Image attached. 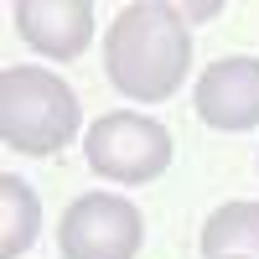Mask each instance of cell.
Returning a JSON list of instances; mask_svg holds the SVG:
<instances>
[{
    "label": "cell",
    "mask_w": 259,
    "mask_h": 259,
    "mask_svg": "<svg viewBox=\"0 0 259 259\" xmlns=\"http://www.w3.org/2000/svg\"><path fill=\"white\" fill-rule=\"evenodd\" d=\"M207 259H259V202H228L202 223Z\"/></svg>",
    "instance_id": "52a82bcc"
},
{
    "label": "cell",
    "mask_w": 259,
    "mask_h": 259,
    "mask_svg": "<svg viewBox=\"0 0 259 259\" xmlns=\"http://www.w3.org/2000/svg\"><path fill=\"white\" fill-rule=\"evenodd\" d=\"M16 31L41 57H78L94 41V0H16Z\"/></svg>",
    "instance_id": "5b68a950"
},
{
    "label": "cell",
    "mask_w": 259,
    "mask_h": 259,
    "mask_svg": "<svg viewBox=\"0 0 259 259\" xmlns=\"http://www.w3.org/2000/svg\"><path fill=\"white\" fill-rule=\"evenodd\" d=\"M78 135V94L52 68H6L0 73V140L21 156H52Z\"/></svg>",
    "instance_id": "7a4b0ae2"
},
{
    "label": "cell",
    "mask_w": 259,
    "mask_h": 259,
    "mask_svg": "<svg viewBox=\"0 0 259 259\" xmlns=\"http://www.w3.org/2000/svg\"><path fill=\"white\" fill-rule=\"evenodd\" d=\"M145 239L140 207L114 192H83L57 223L62 259H135Z\"/></svg>",
    "instance_id": "277c9868"
},
{
    "label": "cell",
    "mask_w": 259,
    "mask_h": 259,
    "mask_svg": "<svg viewBox=\"0 0 259 259\" xmlns=\"http://www.w3.org/2000/svg\"><path fill=\"white\" fill-rule=\"evenodd\" d=\"M41 223V202L21 177H0V259H21Z\"/></svg>",
    "instance_id": "ba28073f"
},
{
    "label": "cell",
    "mask_w": 259,
    "mask_h": 259,
    "mask_svg": "<svg viewBox=\"0 0 259 259\" xmlns=\"http://www.w3.org/2000/svg\"><path fill=\"white\" fill-rule=\"evenodd\" d=\"M187 62H192L187 11L166 0H135L104 31V73L124 99L140 104L171 99L187 83Z\"/></svg>",
    "instance_id": "6da1fadb"
},
{
    "label": "cell",
    "mask_w": 259,
    "mask_h": 259,
    "mask_svg": "<svg viewBox=\"0 0 259 259\" xmlns=\"http://www.w3.org/2000/svg\"><path fill=\"white\" fill-rule=\"evenodd\" d=\"M192 104L212 130H254L259 124V57H218L197 78Z\"/></svg>",
    "instance_id": "8992f818"
},
{
    "label": "cell",
    "mask_w": 259,
    "mask_h": 259,
    "mask_svg": "<svg viewBox=\"0 0 259 259\" xmlns=\"http://www.w3.org/2000/svg\"><path fill=\"white\" fill-rule=\"evenodd\" d=\"M83 156H89V166L99 171L104 182H130V187H145L166 177L171 166V135L166 124L145 119L135 109H114L94 119L89 140H83Z\"/></svg>",
    "instance_id": "3957f363"
}]
</instances>
